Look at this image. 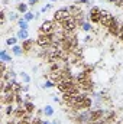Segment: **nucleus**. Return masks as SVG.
Wrapping results in <instances>:
<instances>
[{
	"label": "nucleus",
	"mask_w": 123,
	"mask_h": 124,
	"mask_svg": "<svg viewBox=\"0 0 123 124\" xmlns=\"http://www.w3.org/2000/svg\"><path fill=\"white\" fill-rule=\"evenodd\" d=\"M70 17H72V16H71V12L68 10V7H61V9L55 10L52 20H54L55 23H62L64 20H67V19H70Z\"/></svg>",
	"instance_id": "1"
},
{
	"label": "nucleus",
	"mask_w": 123,
	"mask_h": 124,
	"mask_svg": "<svg viewBox=\"0 0 123 124\" xmlns=\"http://www.w3.org/2000/svg\"><path fill=\"white\" fill-rule=\"evenodd\" d=\"M52 40H54V36L52 35H48V33H38V38H36V45L39 48H48L52 45Z\"/></svg>",
	"instance_id": "2"
},
{
	"label": "nucleus",
	"mask_w": 123,
	"mask_h": 124,
	"mask_svg": "<svg viewBox=\"0 0 123 124\" xmlns=\"http://www.w3.org/2000/svg\"><path fill=\"white\" fill-rule=\"evenodd\" d=\"M100 20H101V9L98 6H93L88 12V22L94 25H100Z\"/></svg>",
	"instance_id": "3"
},
{
	"label": "nucleus",
	"mask_w": 123,
	"mask_h": 124,
	"mask_svg": "<svg viewBox=\"0 0 123 124\" xmlns=\"http://www.w3.org/2000/svg\"><path fill=\"white\" fill-rule=\"evenodd\" d=\"M57 29V23L54 20H44L42 25L39 26V31L38 33H48V35H52Z\"/></svg>",
	"instance_id": "4"
},
{
	"label": "nucleus",
	"mask_w": 123,
	"mask_h": 124,
	"mask_svg": "<svg viewBox=\"0 0 123 124\" xmlns=\"http://www.w3.org/2000/svg\"><path fill=\"white\" fill-rule=\"evenodd\" d=\"M113 19H114V16L110 13V12H107V10H101V20H100V25L103 26V28H109L110 26V23L113 22Z\"/></svg>",
	"instance_id": "5"
},
{
	"label": "nucleus",
	"mask_w": 123,
	"mask_h": 124,
	"mask_svg": "<svg viewBox=\"0 0 123 124\" xmlns=\"http://www.w3.org/2000/svg\"><path fill=\"white\" fill-rule=\"evenodd\" d=\"M120 23H122V22H119V20L114 17V19H113V22L110 23V26L107 28V32H109L112 36L117 38V36H119V33H120Z\"/></svg>",
	"instance_id": "6"
},
{
	"label": "nucleus",
	"mask_w": 123,
	"mask_h": 124,
	"mask_svg": "<svg viewBox=\"0 0 123 124\" xmlns=\"http://www.w3.org/2000/svg\"><path fill=\"white\" fill-rule=\"evenodd\" d=\"M78 84H80L81 91H84V93H90V91H93V88H94L91 77H90V78H86V79H83V81H80Z\"/></svg>",
	"instance_id": "7"
},
{
	"label": "nucleus",
	"mask_w": 123,
	"mask_h": 124,
	"mask_svg": "<svg viewBox=\"0 0 123 124\" xmlns=\"http://www.w3.org/2000/svg\"><path fill=\"white\" fill-rule=\"evenodd\" d=\"M35 43H36V40L35 39H26V40H23L22 42V49H23V54H29L31 51H33V46H35Z\"/></svg>",
	"instance_id": "8"
},
{
	"label": "nucleus",
	"mask_w": 123,
	"mask_h": 124,
	"mask_svg": "<svg viewBox=\"0 0 123 124\" xmlns=\"http://www.w3.org/2000/svg\"><path fill=\"white\" fill-rule=\"evenodd\" d=\"M28 114V111L25 110V107L23 105H16V111H15V114H13V117L15 118H18V120H22V118H25V116Z\"/></svg>",
	"instance_id": "9"
},
{
	"label": "nucleus",
	"mask_w": 123,
	"mask_h": 124,
	"mask_svg": "<svg viewBox=\"0 0 123 124\" xmlns=\"http://www.w3.org/2000/svg\"><path fill=\"white\" fill-rule=\"evenodd\" d=\"M16 9H18V12H19V13H23V15H25V13H28V12H29V4L22 1V3H18Z\"/></svg>",
	"instance_id": "10"
},
{
	"label": "nucleus",
	"mask_w": 123,
	"mask_h": 124,
	"mask_svg": "<svg viewBox=\"0 0 123 124\" xmlns=\"http://www.w3.org/2000/svg\"><path fill=\"white\" fill-rule=\"evenodd\" d=\"M23 107H25V110L28 111V113H33L35 110H36V107H35V104L32 102V101H29V100H25V102H23Z\"/></svg>",
	"instance_id": "11"
},
{
	"label": "nucleus",
	"mask_w": 123,
	"mask_h": 124,
	"mask_svg": "<svg viewBox=\"0 0 123 124\" xmlns=\"http://www.w3.org/2000/svg\"><path fill=\"white\" fill-rule=\"evenodd\" d=\"M16 38L19 39V40H26V39H29V33H28V31H23V29H19V32H18V35H16Z\"/></svg>",
	"instance_id": "12"
},
{
	"label": "nucleus",
	"mask_w": 123,
	"mask_h": 124,
	"mask_svg": "<svg viewBox=\"0 0 123 124\" xmlns=\"http://www.w3.org/2000/svg\"><path fill=\"white\" fill-rule=\"evenodd\" d=\"M42 111H44V116H45V117H52V116H54V113H55V111H54V108H52L51 105H45Z\"/></svg>",
	"instance_id": "13"
},
{
	"label": "nucleus",
	"mask_w": 123,
	"mask_h": 124,
	"mask_svg": "<svg viewBox=\"0 0 123 124\" xmlns=\"http://www.w3.org/2000/svg\"><path fill=\"white\" fill-rule=\"evenodd\" d=\"M0 61H3V62H10L12 61V56L7 55V51H6V49H3V51L0 52Z\"/></svg>",
	"instance_id": "14"
},
{
	"label": "nucleus",
	"mask_w": 123,
	"mask_h": 124,
	"mask_svg": "<svg viewBox=\"0 0 123 124\" xmlns=\"http://www.w3.org/2000/svg\"><path fill=\"white\" fill-rule=\"evenodd\" d=\"M12 52H13V55H16V56H20V55L23 54V49H22V46H18V45H15V46H12Z\"/></svg>",
	"instance_id": "15"
},
{
	"label": "nucleus",
	"mask_w": 123,
	"mask_h": 124,
	"mask_svg": "<svg viewBox=\"0 0 123 124\" xmlns=\"http://www.w3.org/2000/svg\"><path fill=\"white\" fill-rule=\"evenodd\" d=\"M18 25H19V28L23 29V31H28V28H29V26H28V22H26L25 19H22V17L18 20Z\"/></svg>",
	"instance_id": "16"
},
{
	"label": "nucleus",
	"mask_w": 123,
	"mask_h": 124,
	"mask_svg": "<svg viewBox=\"0 0 123 124\" xmlns=\"http://www.w3.org/2000/svg\"><path fill=\"white\" fill-rule=\"evenodd\" d=\"M20 78H22V81H25V84H29L31 82V78H29V75L26 72H20Z\"/></svg>",
	"instance_id": "17"
},
{
	"label": "nucleus",
	"mask_w": 123,
	"mask_h": 124,
	"mask_svg": "<svg viewBox=\"0 0 123 124\" xmlns=\"http://www.w3.org/2000/svg\"><path fill=\"white\" fill-rule=\"evenodd\" d=\"M16 42H18V38H9V39H6V43L7 45H10V46H15L16 45Z\"/></svg>",
	"instance_id": "18"
},
{
	"label": "nucleus",
	"mask_w": 123,
	"mask_h": 124,
	"mask_svg": "<svg viewBox=\"0 0 123 124\" xmlns=\"http://www.w3.org/2000/svg\"><path fill=\"white\" fill-rule=\"evenodd\" d=\"M42 87H44V88H52V87H57V84H55L54 81L48 79V81H46V82H45V84H44Z\"/></svg>",
	"instance_id": "19"
},
{
	"label": "nucleus",
	"mask_w": 123,
	"mask_h": 124,
	"mask_svg": "<svg viewBox=\"0 0 123 124\" xmlns=\"http://www.w3.org/2000/svg\"><path fill=\"white\" fill-rule=\"evenodd\" d=\"M33 17H35V15H33L32 12H28V13H25V15H23V19H25L26 22H31Z\"/></svg>",
	"instance_id": "20"
},
{
	"label": "nucleus",
	"mask_w": 123,
	"mask_h": 124,
	"mask_svg": "<svg viewBox=\"0 0 123 124\" xmlns=\"http://www.w3.org/2000/svg\"><path fill=\"white\" fill-rule=\"evenodd\" d=\"M84 32H90L91 31V22H86L84 25H83V28H81Z\"/></svg>",
	"instance_id": "21"
},
{
	"label": "nucleus",
	"mask_w": 123,
	"mask_h": 124,
	"mask_svg": "<svg viewBox=\"0 0 123 124\" xmlns=\"http://www.w3.org/2000/svg\"><path fill=\"white\" fill-rule=\"evenodd\" d=\"M4 20H6V12L1 10V12H0V23L4 25Z\"/></svg>",
	"instance_id": "22"
},
{
	"label": "nucleus",
	"mask_w": 123,
	"mask_h": 124,
	"mask_svg": "<svg viewBox=\"0 0 123 124\" xmlns=\"http://www.w3.org/2000/svg\"><path fill=\"white\" fill-rule=\"evenodd\" d=\"M90 3H91L90 0H77V1L74 3V4H77V6H80V4H90Z\"/></svg>",
	"instance_id": "23"
},
{
	"label": "nucleus",
	"mask_w": 123,
	"mask_h": 124,
	"mask_svg": "<svg viewBox=\"0 0 123 124\" xmlns=\"http://www.w3.org/2000/svg\"><path fill=\"white\" fill-rule=\"evenodd\" d=\"M10 22H15V20H19L20 17H18V13H10Z\"/></svg>",
	"instance_id": "24"
},
{
	"label": "nucleus",
	"mask_w": 123,
	"mask_h": 124,
	"mask_svg": "<svg viewBox=\"0 0 123 124\" xmlns=\"http://www.w3.org/2000/svg\"><path fill=\"white\" fill-rule=\"evenodd\" d=\"M117 39H119L120 42H123V22L120 23V33H119V36H117Z\"/></svg>",
	"instance_id": "25"
},
{
	"label": "nucleus",
	"mask_w": 123,
	"mask_h": 124,
	"mask_svg": "<svg viewBox=\"0 0 123 124\" xmlns=\"http://www.w3.org/2000/svg\"><path fill=\"white\" fill-rule=\"evenodd\" d=\"M39 3V0H28V4L29 6H36Z\"/></svg>",
	"instance_id": "26"
},
{
	"label": "nucleus",
	"mask_w": 123,
	"mask_h": 124,
	"mask_svg": "<svg viewBox=\"0 0 123 124\" xmlns=\"http://www.w3.org/2000/svg\"><path fill=\"white\" fill-rule=\"evenodd\" d=\"M51 7H52V4H51V3H49V4H46V6H44V7H42V10H41V12H46V10H49V9H51Z\"/></svg>",
	"instance_id": "27"
},
{
	"label": "nucleus",
	"mask_w": 123,
	"mask_h": 124,
	"mask_svg": "<svg viewBox=\"0 0 123 124\" xmlns=\"http://www.w3.org/2000/svg\"><path fill=\"white\" fill-rule=\"evenodd\" d=\"M90 40H91V36H86L84 38V42H90Z\"/></svg>",
	"instance_id": "28"
},
{
	"label": "nucleus",
	"mask_w": 123,
	"mask_h": 124,
	"mask_svg": "<svg viewBox=\"0 0 123 124\" xmlns=\"http://www.w3.org/2000/svg\"><path fill=\"white\" fill-rule=\"evenodd\" d=\"M28 90H29V87H28V85H25V87L22 88V91H23V93H28Z\"/></svg>",
	"instance_id": "29"
},
{
	"label": "nucleus",
	"mask_w": 123,
	"mask_h": 124,
	"mask_svg": "<svg viewBox=\"0 0 123 124\" xmlns=\"http://www.w3.org/2000/svg\"><path fill=\"white\" fill-rule=\"evenodd\" d=\"M42 124H52V123H49L48 120H42Z\"/></svg>",
	"instance_id": "30"
},
{
	"label": "nucleus",
	"mask_w": 123,
	"mask_h": 124,
	"mask_svg": "<svg viewBox=\"0 0 123 124\" xmlns=\"http://www.w3.org/2000/svg\"><path fill=\"white\" fill-rule=\"evenodd\" d=\"M9 1H10V0H1V3H3V4H7Z\"/></svg>",
	"instance_id": "31"
},
{
	"label": "nucleus",
	"mask_w": 123,
	"mask_h": 124,
	"mask_svg": "<svg viewBox=\"0 0 123 124\" xmlns=\"http://www.w3.org/2000/svg\"><path fill=\"white\" fill-rule=\"evenodd\" d=\"M52 124H61L60 121H52Z\"/></svg>",
	"instance_id": "32"
},
{
	"label": "nucleus",
	"mask_w": 123,
	"mask_h": 124,
	"mask_svg": "<svg viewBox=\"0 0 123 124\" xmlns=\"http://www.w3.org/2000/svg\"><path fill=\"white\" fill-rule=\"evenodd\" d=\"M15 1H18V3H22V0H15Z\"/></svg>",
	"instance_id": "33"
},
{
	"label": "nucleus",
	"mask_w": 123,
	"mask_h": 124,
	"mask_svg": "<svg viewBox=\"0 0 123 124\" xmlns=\"http://www.w3.org/2000/svg\"><path fill=\"white\" fill-rule=\"evenodd\" d=\"M51 1H52V3H54V1H58V0H51Z\"/></svg>",
	"instance_id": "34"
}]
</instances>
